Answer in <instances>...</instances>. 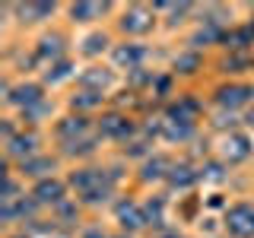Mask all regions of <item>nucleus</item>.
<instances>
[{
	"mask_svg": "<svg viewBox=\"0 0 254 238\" xmlns=\"http://www.w3.org/2000/svg\"><path fill=\"white\" fill-rule=\"evenodd\" d=\"M153 79H156L153 70L140 67V70H130V73H127V86H130L133 92H140V89H153Z\"/></svg>",
	"mask_w": 254,
	"mask_h": 238,
	"instance_id": "nucleus-37",
	"label": "nucleus"
},
{
	"mask_svg": "<svg viewBox=\"0 0 254 238\" xmlns=\"http://www.w3.org/2000/svg\"><path fill=\"white\" fill-rule=\"evenodd\" d=\"M200 175H203V181H226L229 178V165L226 162H219V159H206V162L200 165Z\"/></svg>",
	"mask_w": 254,
	"mask_h": 238,
	"instance_id": "nucleus-36",
	"label": "nucleus"
},
{
	"mask_svg": "<svg viewBox=\"0 0 254 238\" xmlns=\"http://www.w3.org/2000/svg\"><path fill=\"white\" fill-rule=\"evenodd\" d=\"M45 99H48V86L42 79H19V83L3 79V105L13 108L16 115L38 105V102H45Z\"/></svg>",
	"mask_w": 254,
	"mask_h": 238,
	"instance_id": "nucleus-4",
	"label": "nucleus"
},
{
	"mask_svg": "<svg viewBox=\"0 0 254 238\" xmlns=\"http://www.w3.org/2000/svg\"><path fill=\"white\" fill-rule=\"evenodd\" d=\"M197 181H203V175H200V169H197V165H190V162H175L172 172H169V178H165V187H169V190H190Z\"/></svg>",
	"mask_w": 254,
	"mask_h": 238,
	"instance_id": "nucleus-25",
	"label": "nucleus"
},
{
	"mask_svg": "<svg viewBox=\"0 0 254 238\" xmlns=\"http://www.w3.org/2000/svg\"><path fill=\"white\" fill-rule=\"evenodd\" d=\"M79 238H111V235L102 226H92V229H83V235H79Z\"/></svg>",
	"mask_w": 254,
	"mask_h": 238,
	"instance_id": "nucleus-39",
	"label": "nucleus"
},
{
	"mask_svg": "<svg viewBox=\"0 0 254 238\" xmlns=\"http://www.w3.org/2000/svg\"><path fill=\"white\" fill-rule=\"evenodd\" d=\"M13 238H29V235H26V232H22V235H13Z\"/></svg>",
	"mask_w": 254,
	"mask_h": 238,
	"instance_id": "nucleus-45",
	"label": "nucleus"
},
{
	"mask_svg": "<svg viewBox=\"0 0 254 238\" xmlns=\"http://www.w3.org/2000/svg\"><path fill=\"white\" fill-rule=\"evenodd\" d=\"M175 79H178V76H175L172 73V70H169V73H156V79H153V89H149V92H153L156 95V99H169V95H172V83H175Z\"/></svg>",
	"mask_w": 254,
	"mask_h": 238,
	"instance_id": "nucleus-38",
	"label": "nucleus"
},
{
	"mask_svg": "<svg viewBox=\"0 0 254 238\" xmlns=\"http://www.w3.org/2000/svg\"><path fill=\"white\" fill-rule=\"evenodd\" d=\"M67 184H70V190H73L76 200H79V197L92 194V190H99V187H105V184H115V181H111V175H108V165L83 162V165H76V169L67 175Z\"/></svg>",
	"mask_w": 254,
	"mask_h": 238,
	"instance_id": "nucleus-5",
	"label": "nucleus"
},
{
	"mask_svg": "<svg viewBox=\"0 0 254 238\" xmlns=\"http://www.w3.org/2000/svg\"><path fill=\"white\" fill-rule=\"evenodd\" d=\"M197 70H203V54L194 48H185L172 58V73L175 76H194Z\"/></svg>",
	"mask_w": 254,
	"mask_h": 238,
	"instance_id": "nucleus-27",
	"label": "nucleus"
},
{
	"mask_svg": "<svg viewBox=\"0 0 254 238\" xmlns=\"http://www.w3.org/2000/svg\"><path fill=\"white\" fill-rule=\"evenodd\" d=\"M248 67H254V58H251V54H229V58L219 63V73H226L229 79H238Z\"/></svg>",
	"mask_w": 254,
	"mask_h": 238,
	"instance_id": "nucleus-35",
	"label": "nucleus"
},
{
	"mask_svg": "<svg viewBox=\"0 0 254 238\" xmlns=\"http://www.w3.org/2000/svg\"><path fill=\"white\" fill-rule=\"evenodd\" d=\"M105 102H108V95L92 92V89H76V92L67 95V108L73 111V115H86V118H92L95 111H102Z\"/></svg>",
	"mask_w": 254,
	"mask_h": 238,
	"instance_id": "nucleus-22",
	"label": "nucleus"
},
{
	"mask_svg": "<svg viewBox=\"0 0 254 238\" xmlns=\"http://www.w3.org/2000/svg\"><path fill=\"white\" fill-rule=\"evenodd\" d=\"M99 146H102V137H99V133H89V137H83V140H73V143H64V146H58V156L83 165L86 159H92L95 153H99Z\"/></svg>",
	"mask_w": 254,
	"mask_h": 238,
	"instance_id": "nucleus-21",
	"label": "nucleus"
},
{
	"mask_svg": "<svg viewBox=\"0 0 254 238\" xmlns=\"http://www.w3.org/2000/svg\"><path fill=\"white\" fill-rule=\"evenodd\" d=\"M54 222H61V226H79V216H83V203L76 200V197H67L61 206H54L51 210Z\"/></svg>",
	"mask_w": 254,
	"mask_h": 238,
	"instance_id": "nucleus-32",
	"label": "nucleus"
},
{
	"mask_svg": "<svg viewBox=\"0 0 254 238\" xmlns=\"http://www.w3.org/2000/svg\"><path fill=\"white\" fill-rule=\"evenodd\" d=\"M159 238H185L178 232V229H162V232H159Z\"/></svg>",
	"mask_w": 254,
	"mask_h": 238,
	"instance_id": "nucleus-41",
	"label": "nucleus"
},
{
	"mask_svg": "<svg viewBox=\"0 0 254 238\" xmlns=\"http://www.w3.org/2000/svg\"><path fill=\"white\" fill-rule=\"evenodd\" d=\"M111 238H133V235H124V232H118V235H111Z\"/></svg>",
	"mask_w": 254,
	"mask_h": 238,
	"instance_id": "nucleus-44",
	"label": "nucleus"
},
{
	"mask_svg": "<svg viewBox=\"0 0 254 238\" xmlns=\"http://www.w3.org/2000/svg\"><path fill=\"white\" fill-rule=\"evenodd\" d=\"M67 45L70 42H67V35H64V32L48 29V32L38 35V42L32 45V60L42 63V70H45V67H51V63H58V60L67 58Z\"/></svg>",
	"mask_w": 254,
	"mask_h": 238,
	"instance_id": "nucleus-10",
	"label": "nucleus"
},
{
	"mask_svg": "<svg viewBox=\"0 0 254 238\" xmlns=\"http://www.w3.org/2000/svg\"><path fill=\"white\" fill-rule=\"evenodd\" d=\"M194 13H200V6L197 3H172L169 6V16H165V29H178V26H185V22L190 19Z\"/></svg>",
	"mask_w": 254,
	"mask_h": 238,
	"instance_id": "nucleus-34",
	"label": "nucleus"
},
{
	"mask_svg": "<svg viewBox=\"0 0 254 238\" xmlns=\"http://www.w3.org/2000/svg\"><path fill=\"white\" fill-rule=\"evenodd\" d=\"M118 83V70L111 63H89L76 73V89H92V92H102L108 95Z\"/></svg>",
	"mask_w": 254,
	"mask_h": 238,
	"instance_id": "nucleus-13",
	"label": "nucleus"
},
{
	"mask_svg": "<svg viewBox=\"0 0 254 238\" xmlns=\"http://www.w3.org/2000/svg\"><path fill=\"white\" fill-rule=\"evenodd\" d=\"M76 63L70 60V58H64V60H58V63H51V67H45L42 70V83L45 86H58V83H64V79H70V76H76Z\"/></svg>",
	"mask_w": 254,
	"mask_h": 238,
	"instance_id": "nucleus-30",
	"label": "nucleus"
},
{
	"mask_svg": "<svg viewBox=\"0 0 254 238\" xmlns=\"http://www.w3.org/2000/svg\"><path fill=\"white\" fill-rule=\"evenodd\" d=\"M210 206H222V194H213L210 197Z\"/></svg>",
	"mask_w": 254,
	"mask_h": 238,
	"instance_id": "nucleus-42",
	"label": "nucleus"
},
{
	"mask_svg": "<svg viewBox=\"0 0 254 238\" xmlns=\"http://www.w3.org/2000/svg\"><path fill=\"white\" fill-rule=\"evenodd\" d=\"M111 48H115V38H111V32H105V29H92L86 38H79V48H76V51L83 54L86 60L95 63L105 51L111 54Z\"/></svg>",
	"mask_w": 254,
	"mask_h": 238,
	"instance_id": "nucleus-23",
	"label": "nucleus"
},
{
	"mask_svg": "<svg viewBox=\"0 0 254 238\" xmlns=\"http://www.w3.org/2000/svg\"><path fill=\"white\" fill-rule=\"evenodd\" d=\"M248 22H251V29H254V6L248 10Z\"/></svg>",
	"mask_w": 254,
	"mask_h": 238,
	"instance_id": "nucleus-43",
	"label": "nucleus"
},
{
	"mask_svg": "<svg viewBox=\"0 0 254 238\" xmlns=\"http://www.w3.org/2000/svg\"><path fill=\"white\" fill-rule=\"evenodd\" d=\"M203 115V102L194 99L190 92H178V99L165 102V111L162 118H172V121H188V124H197Z\"/></svg>",
	"mask_w": 254,
	"mask_h": 238,
	"instance_id": "nucleus-19",
	"label": "nucleus"
},
{
	"mask_svg": "<svg viewBox=\"0 0 254 238\" xmlns=\"http://www.w3.org/2000/svg\"><path fill=\"white\" fill-rule=\"evenodd\" d=\"M222 232L229 238H254V200H232L222 210Z\"/></svg>",
	"mask_w": 254,
	"mask_h": 238,
	"instance_id": "nucleus-6",
	"label": "nucleus"
},
{
	"mask_svg": "<svg viewBox=\"0 0 254 238\" xmlns=\"http://www.w3.org/2000/svg\"><path fill=\"white\" fill-rule=\"evenodd\" d=\"M10 10L16 13V22H19V26H42V22H48L58 10H64V3L29 0V3H10Z\"/></svg>",
	"mask_w": 254,
	"mask_h": 238,
	"instance_id": "nucleus-18",
	"label": "nucleus"
},
{
	"mask_svg": "<svg viewBox=\"0 0 254 238\" xmlns=\"http://www.w3.org/2000/svg\"><path fill=\"white\" fill-rule=\"evenodd\" d=\"M118 6L111 0H76V3H64V16L70 26H95V22L108 19Z\"/></svg>",
	"mask_w": 254,
	"mask_h": 238,
	"instance_id": "nucleus-8",
	"label": "nucleus"
},
{
	"mask_svg": "<svg viewBox=\"0 0 254 238\" xmlns=\"http://www.w3.org/2000/svg\"><path fill=\"white\" fill-rule=\"evenodd\" d=\"M115 219H118V226H121L124 235H137V232H143V229H149L146 226V213H143V203L130 200V197H121V200L115 203Z\"/></svg>",
	"mask_w": 254,
	"mask_h": 238,
	"instance_id": "nucleus-17",
	"label": "nucleus"
},
{
	"mask_svg": "<svg viewBox=\"0 0 254 238\" xmlns=\"http://www.w3.org/2000/svg\"><path fill=\"white\" fill-rule=\"evenodd\" d=\"M61 162L64 159L58 153H38V156H32V159L16 165V175H19L22 181H32V184H35V181L54 178V175L61 172Z\"/></svg>",
	"mask_w": 254,
	"mask_h": 238,
	"instance_id": "nucleus-14",
	"label": "nucleus"
},
{
	"mask_svg": "<svg viewBox=\"0 0 254 238\" xmlns=\"http://www.w3.org/2000/svg\"><path fill=\"white\" fill-rule=\"evenodd\" d=\"M51 111H54L51 99L38 102V105H32V108H26V111H19V127H22V130H35L38 124H45L48 118H51Z\"/></svg>",
	"mask_w": 254,
	"mask_h": 238,
	"instance_id": "nucleus-29",
	"label": "nucleus"
},
{
	"mask_svg": "<svg viewBox=\"0 0 254 238\" xmlns=\"http://www.w3.org/2000/svg\"><path fill=\"white\" fill-rule=\"evenodd\" d=\"M222 48H226L229 54H251L254 48V29L251 22H238L226 32V38H222Z\"/></svg>",
	"mask_w": 254,
	"mask_h": 238,
	"instance_id": "nucleus-24",
	"label": "nucleus"
},
{
	"mask_svg": "<svg viewBox=\"0 0 254 238\" xmlns=\"http://www.w3.org/2000/svg\"><path fill=\"white\" fill-rule=\"evenodd\" d=\"M251 156H254V140H251L248 130H229V133H222V137H219L216 159H219V162H226L229 169L245 165Z\"/></svg>",
	"mask_w": 254,
	"mask_h": 238,
	"instance_id": "nucleus-7",
	"label": "nucleus"
},
{
	"mask_svg": "<svg viewBox=\"0 0 254 238\" xmlns=\"http://www.w3.org/2000/svg\"><path fill=\"white\" fill-rule=\"evenodd\" d=\"M111 67L115 70H140L146 67V60L153 58V51H149V45L143 42H127V38H121V42H115V48H111Z\"/></svg>",
	"mask_w": 254,
	"mask_h": 238,
	"instance_id": "nucleus-11",
	"label": "nucleus"
},
{
	"mask_svg": "<svg viewBox=\"0 0 254 238\" xmlns=\"http://www.w3.org/2000/svg\"><path fill=\"white\" fill-rule=\"evenodd\" d=\"M95 133H99L102 140H111V143H124L133 140L140 133V124L133 121L127 111H118V108H108L102 111L99 118H95Z\"/></svg>",
	"mask_w": 254,
	"mask_h": 238,
	"instance_id": "nucleus-3",
	"label": "nucleus"
},
{
	"mask_svg": "<svg viewBox=\"0 0 254 238\" xmlns=\"http://www.w3.org/2000/svg\"><path fill=\"white\" fill-rule=\"evenodd\" d=\"M42 146H45V137L38 130H19L13 140L3 143V159H6V165H19V162H26L32 156L45 153Z\"/></svg>",
	"mask_w": 254,
	"mask_h": 238,
	"instance_id": "nucleus-12",
	"label": "nucleus"
},
{
	"mask_svg": "<svg viewBox=\"0 0 254 238\" xmlns=\"http://www.w3.org/2000/svg\"><path fill=\"white\" fill-rule=\"evenodd\" d=\"M197 137V124H188V121H172V118H162V140L165 143H188Z\"/></svg>",
	"mask_w": 254,
	"mask_h": 238,
	"instance_id": "nucleus-28",
	"label": "nucleus"
},
{
	"mask_svg": "<svg viewBox=\"0 0 254 238\" xmlns=\"http://www.w3.org/2000/svg\"><path fill=\"white\" fill-rule=\"evenodd\" d=\"M165 194H149V200H143V213H146V226L149 229H162L165 226Z\"/></svg>",
	"mask_w": 254,
	"mask_h": 238,
	"instance_id": "nucleus-31",
	"label": "nucleus"
},
{
	"mask_svg": "<svg viewBox=\"0 0 254 238\" xmlns=\"http://www.w3.org/2000/svg\"><path fill=\"white\" fill-rule=\"evenodd\" d=\"M242 124H245V130H254V105L242 115Z\"/></svg>",
	"mask_w": 254,
	"mask_h": 238,
	"instance_id": "nucleus-40",
	"label": "nucleus"
},
{
	"mask_svg": "<svg viewBox=\"0 0 254 238\" xmlns=\"http://www.w3.org/2000/svg\"><path fill=\"white\" fill-rule=\"evenodd\" d=\"M153 153H156V149H153V137H146V133H137L133 140H127L124 146H121V156L124 159H140V162H143V159H149Z\"/></svg>",
	"mask_w": 254,
	"mask_h": 238,
	"instance_id": "nucleus-33",
	"label": "nucleus"
},
{
	"mask_svg": "<svg viewBox=\"0 0 254 238\" xmlns=\"http://www.w3.org/2000/svg\"><path fill=\"white\" fill-rule=\"evenodd\" d=\"M42 213V206L35 203V197L29 194H22L19 200H13V203H0V219L6 222V226H16V222H35V216Z\"/></svg>",
	"mask_w": 254,
	"mask_h": 238,
	"instance_id": "nucleus-20",
	"label": "nucleus"
},
{
	"mask_svg": "<svg viewBox=\"0 0 254 238\" xmlns=\"http://www.w3.org/2000/svg\"><path fill=\"white\" fill-rule=\"evenodd\" d=\"M29 194L35 197V203L42 206V210H54V206H61V203L70 197V184H67V178L54 175V178L35 181V184L29 187Z\"/></svg>",
	"mask_w": 254,
	"mask_h": 238,
	"instance_id": "nucleus-15",
	"label": "nucleus"
},
{
	"mask_svg": "<svg viewBox=\"0 0 254 238\" xmlns=\"http://www.w3.org/2000/svg\"><path fill=\"white\" fill-rule=\"evenodd\" d=\"M172 165H175V159H172L169 153H153L149 159H143V162L137 165V181H140V184H146V187L165 184Z\"/></svg>",
	"mask_w": 254,
	"mask_h": 238,
	"instance_id": "nucleus-16",
	"label": "nucleus"
},
{
	"mask_svg": "<svg viewBox=\"0 0 254 238\" xmlns=\"http://www.w3.org/2000/svg\"><path fill=\"white\" fill-rule=\"evenodd\" d=\"M95 133V118H86V115H64L51 124V140L54 146H64V143H73V140H83Z\"/></svg>",
	"mask_w": 254,
	"mask_h": 238,
	"instance_id": "nucleus-9",
	"label": "nucleus"
},
{
	"mask_svg": "<svg viewBox=\"0 0 254 238\" xmlns=\"http://www.w3.org/2000/svg\"><path fill=\"white\" fill-rule=\"evenodd\" d=\"M226 32H229V29L197 22V29L188 35V48H194V51H203V48H222V38H226Z\"/></svg>",
	"mask_w": 254,
	"mask_h": 238,
	"instance_id": "nucleus-26",
	"label": "nucleus"
},
{
	"mask_svg": "<svg viewBox=\"0 0 254 238\" xmlns=\"http://www.w3.org/2000/svg\"><path fill=\"white\" fill-rule=\"evenodd\" d=\"M210 102L219 111H229V115L248 111L254 105V83H248V79H222L219 86H213Z\"/></svg>",
	"mask_w": 254,
	"mask_h": 238,
	"instance_id": "nucleus-2",
	"label": "nucleus"
},
{
	"mask_svg": "<svg viewBox=\"0 0 254 238\" xmlns=\"http://www.w3.org/2000/svg\"><path fill=\"white\" fill-rule=\"evenodd\" d=\"M159 26V13L153 10V3H127L115 16V29L118 35L127 42H143L146 35H153Z\"/></svg>",
	"mask_w": 254,
	"mask_h": 238,
	"instance_id": "nucleus-1",
	"label": "nucleus"
}]
</instances>
